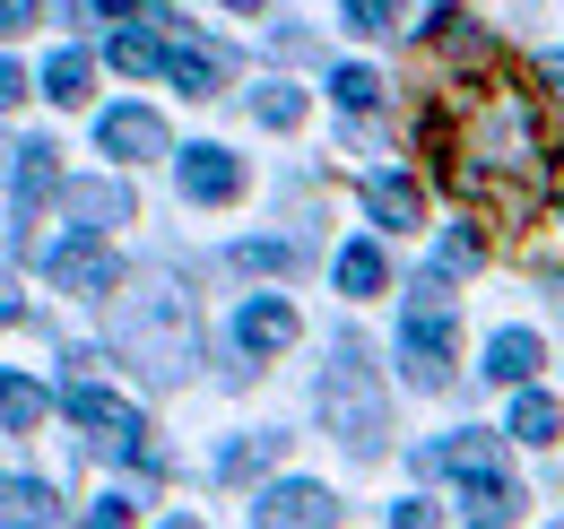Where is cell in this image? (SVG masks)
Returning a JSON list of instances; mask_svg holds the SVG:
<instances>
[{"label":"cell","mask_w":564,"mask_h":529,"mask_svg":"<svg viewBox=\"0 0 564 529\" xmlns=\"http://www.w3.org/2000/svg\"><path fill=\"white\" fill-rule=\"evenodd\" d=\"M425 156H434V183L469 208H487L495 226H530L539 199L564 183V139L547 131L539 96L521 78H452L425 114Z\"/></svg>","instance_id":"cell-1"},{"label":"cell","mask_w":564,"mask_h":529,"mask_svg":"<svg viewBox=\"0 0 564 529\" xmlns=\"http://www.w3.org/2000/svg\"><path fill=\"white\" fill-rule=\"evenodd\" d=\"M322 425L348 443V452H373L391 434V399H382V374L365 356V338H339L330 365H322Z\"/></svg>","instance_id":"cell-2"},{"label":"cell","mask_w":564,"mask_h":529,"mask_svg":"<svg viewBox=\"0 0 564 529\" xmlns=\"http://www.w3.org/2000/svg\"><path fill=\"white\" fill-rule=\"evenodd\" d=\"M425 461L460 477V512H469V529H512V512H521V486L503 477V452H495L487 434H452V443H434Z\"/></svg>","instance_id":"cell-3"},{"label":"cell","mask_w":564,"mask_h":529,"mask_svg":"<svg viewBox=\"0 0 564 529\" xmlns=\"http://www.w3.org/2000/svg\"><path fill=\"white\" fill-rule=\"evenodd\" d=\"M400 365H409V382H417V391H443V382H452V365H460V338H452V322H443V269H425L417 295H409Z\"/></svg>","instance_id":"cell-4"},{"label":"cell","mask_w":564,"mask_h":529,"mask_svg":"<svg viewBox=\"0 0 564 529\" xmlns=\"http://www.w3.org/2000/svg\"><path fill=\"white\" fill-rule=\"evenodd\" d=\"M122 338L140 347V365L156 382H183V365H192V304H183L174 287H156V295H140V304L122 313Z\"/></svg>","instance_id":"cell-5"},{"label":"cell","mask_w":564,"mask_h":529,"mask_svg":"<svg viewBox=\"0 0 564 529\" xmlns=\"http://www.w3.org/2000/svg\"><path fill=\"white\" fill-rule=\"evenodd\" d=\"M252 529H339V495L313 477H286L270 495H252Z\"/></svg>","instance_id":"cell-6"},{"label":"cell","mask_w":564,"mask_h":529,"mask_svg":"<svg viewBox=\"0 0 564 529\" xmlns=\"http://www.w3.org/2000/svg\"><path fill=\"white\" fill-rule=\"evenodd\" d=\"M44 278H53L62 295H113V287H122V261H113L96 235H70V244L44 252Z\"/></svg>","instance_id":"cell-7"},{"label":"cell","mask_w":564,"mask_h":529,"mask_svg":"<svg viewBox=\"0 0 564 529\" xmlns=\"http://www.w3.org/2000/svg\"><path fill=\"white\" fill-rule=\"evenodd\" d=\"M53 156H62L53 139H18V148H9V217H18V226L35 217V199L62 192V165H53Z\"/></svg>","instance_id":"cell-8"},{"label":"cell","mask_w":564,"mask_h":529,"mask_svg":"<svg viewBox=\"0 0 564 529\" xmlns=\"http://www.w3.org/2000/svg\"><path fill=\"white\" fill-rule=\"evenodd\" d=\"M62 408H70L87 434H105V443H148L140 408H131L122 391H105V382H70V399H62Z\"/></svg>","instance_id":"cell-9"},{"label":"cell","mask_w":564,"mask_h":529,"mask_svg":"<svg viewBox=\"0 0 564 529\" xmlns=\"http://www.w3.org/2000/svg\"><path fill=\"white\" fill-rule=\"evenodd\" d=\"M96 148H105V156H131V165H140V156H174V148H165V122H156L148 105L96 114Z\"/></svg>","instance_id":"cell-10"},{"label":"cell","mask_w":564,"mask_h":529,"mask_svg":"<svg viewBox=\"0 0 564 529\" xmlns=\"http://www.w3.org/2000/svg\"><path fill=\"white\" fill-rule=\"evenodd\" d=\"M174 165H183V199H200V208H226V199L243 192V165H235L226 148H209V139H200V148H183Z\"/></svg>","instance_id":"cell-11"},{"label":"cell","mask_w":564,"mask_h":529,"mask_svg":"<svg viewBox=\"0 0 564 529\" xmlns=\"http://www.w3.org/2000/svg\"><path fill=\"white\" fill-rule=\"evenodd\" d=\"M235 347H243V356H286V347H295V304L252 295V304L235 313Z\"/></svg>","instance_id":"cell-12"},{"label":"cell","mask_w":564,"mask_h":529,"mask_svg":"<svg viewBox=\"0 0 564 529\" xmlns=\"http://www.w3.org/2000/svg\"><path fill=\"white\" fill-rule=\"evenodd\" d=\"M70 217H78V235H105V226H122L131 217V192L113 183V174H96V183H70Z\"/></svg>","instance_id":"cell-13"},{"label":"cell","mask_w":564,"mask_h":529,"mask_svg":"<svg viewBox=\"0 0 564 529\" xmlns=\"http://www.w3.org/2000/svg\"><path fill=\"white\" fill-rule=\"evenodd\" d=\"M539 365H547V347H539L530 331H495L487 338V374H495V382H521V391H530Z\"/></svg>","instance_id":"cell-14"},{"label":"cell","mask_w":564,"mask_h":529,"mask_svg":"<svg viewBox=\"0 0 564 529\" xmlns=\"http://www.w3.org/2000/svg\"><path fill=\"white\" fill-rule=\"evenodd\" d=\"M365 208H373V217L400 235V226H417L425 199H417V183H400V174H373V183H365Z\"/></svg>","instance_id":"cell-15"},{"label":"cell","mask_w":564,"mask_h":529,"mask_svg":"<svg viewBox=\"0 0 564 529\" xmlns=\"http://www.w3.org/2000/svg\"><path fill=\"white\" fill-rule=\"evenodd\" d=\"M165 78H174L183 96H217V87H226V69H217V53H200V44H174V62H165Z\"/></svg>","instance_id":"cell-16"},{"label":"cell","mask_w":564,"mask_h":529,"mask_svg":"<svg viewBox=\"0 0 564 529\" xmlns=\"http://www.w3.org/2000/svg\"><path fill=\"white\" fill-rule=\"evenodd\" d=\"M556 425H564V408L547 391H521V399H512V443H556Z\"/></svg>","instance_id":"cell-17"},{"label":"cell","mask_w":564,"mask_h":529,"mask_svg":"<svg viewBox=\"0 0 564 529\" xmlns=\"http://www.w3.org/2000/svg\"><path fill=\"white\" fill-rule=\"evenodd\" d=\"M87 78H96L87 53H53V62H44V96H53V105H87Z\"/></svg>","instance_id":"cell-18"},{"label":"cell","mask_w":564,"mask_h":529,"mask_svg":"<svg viewBox=\"0 0 564 529\" xmlns=\"http://www.w3.org/2000/svg\"><path fill=\"white\" fill-rule=\"evenodd\" d=\"M382 278H391L382 244H348V252H339V287H348V295H382Z\"/></svg>","instance_id":"cell-19"},{"label":"cell","mask_w":564,"mask_h":529,"mask_svg":"<svg viewBox=\"0 0 564 529\" xmlns=\"http://www.w3.org/2000/svg\"><path fill=\"white\" fill-rule=\"evenodd\" d=\"M330 96H339L348 114H373V105H382V78H373L365 62H339L330 69Z\"/></svg>","instance_id":"cell-20"},{"label":"cell","mask_w":564,"mask_h":529,"mask_svg":"<svg viewBox=\"0 0 564 529\" xmlns=\"http://www.w3.org/2000/svg\"><path fill=\"white\" fill-rule=\"evenodd\" d=\"M53 521V486L44 477H9V529H35Z\"/></svg>","instance_id":"cell-21"},{"label":"cell","mask_w":564,"mask_h":529,"mask_svg":"<svg viewBox=\"0 0 564 529\" xmlns=\"http://www.w3.org/2000/svg\"><path fill=\"white\" fill-rule=\"evenodd\" d=\"M339 18H348L356 35H391L409 18V0H339Z\"/></svg>","instance_id":"cell-22"},{"label":"cell","mask_w":564,"mask_h":529,"mask_svg":"<svg viewBox=\"0 0 564 529\" xmlns=\"http://www.w3.org/2000/svg\"><path fill=\"white\" fill-rule=\"evenodd\" d=\"M279 452H286V434H243V443H235L217 468H226V477H252V468H270Z\"/></svg>","instance_id":"cell-23"},{"label":"cell","mask_w":564,"mask_h":529,"mask_svg":"<svg viewBox=\"0 0 564 529\" xmlns=\"http://www.w3.org/2000/svg\"><path fill=\"white\" fill-rule=\"evenodd\" d=\"M0 417H9V434H26V425L44 417V391H35L26 374H9V391H0Z\"/></svg>","instance_id":"cell-24"},{"label":"cell","mask_w":564,"mask_h":529,"mask_svg":"<svg viewBox=\"0 0 564 529\" xmlns=\"http://www.w3.org/2000/svg\"><path fill=\"white\" fill-rule=\"evenodd\" d=\"M96 18H122V26H174V9L165 0H87Z\"/></svg>","instance_id":"cell-25"},{"label":"cell","mask_w":564,"mask_h":529,"mask_svg":"<svg viewBox=\"0 0 564 529\" xmlns=\"http://www.w3.org/2000/svg\"><path fill=\"white\" fill-rule=\"evenodd\" d=\"M174 53H156L148 35H113V69H131V78H148V69H165Z\"/></svg>","instance_id":"cell-26"},{"label":"cell","mask_w":564,"mask_h":529,"mask_svg":"<svg viewBox=\"0 0 564 529\" xmlns=\"http://www.w3.org/2000/svg\"><path fill=\"white\" fill-rule=\"evenodd\" d=\"M261 122H270V131H295V122H304V87H261Z\"/></svg>","instance_id":"cell-27"},{"label":"cell","mask_w":564,"mask_h":529,"mask_svg":"<svg viewBox=\"0 0 564 529\" xmlns=\"http://www.w3.org/2000/svg\"><path fill=\"white\" fill-rule=\"evenodd\" d=\"M235 261H243V269H295V244H243Z\"/></svg>","instance_id":"cell-28"},{"label":"cell","mask_w":564,"mask_h":529,"mask_svg":"<svg viewBox=\"0 0 564 529\" xmlns=\"http://www.w3.org/2000/svg\"><path fill=\"white\" fill-rule=\"evenodd\" d=\"M140 521V512H131V504H122V495H105V504H96V512H87V529H131Z\"/></svg>","instance_id":"cell-29"},{"label":"cell","mask_w":564,"mask_h":529,"mask_svg":"<svg viewBox=\"0 0 564 529\" xmlns=\"http://www.w3.org/2000/svg\"><path fill=\"white\" fill-rule=\"evenodd\" d=\"M391 529H443V512H434V504H400V512H391Z\"/></svg>","instance_id":"cell-30"},{"label":"cell","mask_w":564,"mask_h":529,"mask_svg":"<svg viewBox=\"0 0 564 529\" xmlns=\"http://www.w3.org/2000/svg\"><path fill=\"white\" fill-rule=\"evenodd\" d=\"M0 26H9V35H26V26H35V0H0Z\"/></svg>","instance_id":"cell-31"},{"label":"cell","mask_w":564,"mask_h":529,"mask_svg":"<svg viewBox=\"0 0 564 529\" xmlns=\"http://www.w3.org/2000/svg\"><path fill=\"white\" fill-rule=\"evenodd\" d=\"M226 9H235V18H261V9H270V0H226Z\"/></svg>","instance_id":"cell-32"},{"label":"cell","mask_w":564,"mask_h":529,"mask_svg":"<svg viewBox=\"0 0 564 529\" xmlns=\"http://www.w3.org/2000/svg\"><path fill=\"white\" fill-rule=\"evenodd\" d=\"M165 529H200V521H165Z\"/></svg>","instance_id":"cell-33"},{"label":"cell","mask_w":564,"mask_h":529,"mask_svg":"<svg viewBox=\"0 0 564 529\" xmlns=\"http://www.w3.org/2000/svg\"><path fill=\"white\" fill-rule=\"evenodd\" d=\"M556 529H564V521H556Z\"/></svg>","instance_id":"cell-34"}]
</instances>
